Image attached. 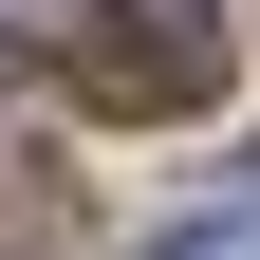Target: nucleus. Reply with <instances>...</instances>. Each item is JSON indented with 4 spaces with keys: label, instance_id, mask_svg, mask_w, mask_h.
<instances>
[{
    "label": "nucleus",
    "instance_id": "1",
    "mask_svg": "<svg viewBox=\"0 0 260 260\" xmlns=\"http://www.w3.org/2000/svg\"><path fill=\"white\" fill-rule=\"evenodd\" d=\"M75 93L93 112H205L223 93V0H93Z\"/></svg>",
    "mask_w": 260,
    "mask_h": 260
},
{
    "label": "nucleus",
    "instance_id": "2",
    "mask_svg": "<svg viewBox=\"0 0 260 260\" xmlns=\"http://www.w3.org/2000/svg\"><path fill=\"white\" fill-rule=\"evenodd\" d=\"M149 260H260V205H205V223H168Z\"/></svg>",
    "mask_w": 260,
    "mask_h": 260
}]
</instances>
